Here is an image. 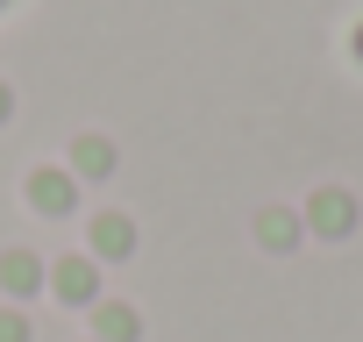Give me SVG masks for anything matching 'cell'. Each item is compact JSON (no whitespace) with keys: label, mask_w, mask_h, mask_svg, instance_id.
Listing matches in <instances>:
<instances>
[{"label":"cell","mask_w":363,"mask_h":342,"mask_svg":"<svg viewBox=\"0 0 363 342\" xmlns=\"http://www.w3.org/2000/svg\"><path fill=\"white\" fill-rule=\"evenodd\" d=\"M93 328H100V342H135V314L128 307H100Z\"/></svg>","instance_id":"cell-4"},{"label":"cell","mask_w":363,"mask_h":342,"mask_svg":"<svg viewBox=\"0 0 363 342\" xmlns=\"http://www.w3.org/2000/svg\"><path fill=\"white\" fill-rule=\"evenodd\" d=\"M57 292H65V299H93V264H86V257L57 264Z\"/></svg>","instance_id":"cell-3"},{"label":"cell","mask_w":363,"mask_h":342,"mask_svg":"<svg viewBox=\"0 0 363 342\" xmlns=\"http://www.w3.org/2000/svg\"><path fill=\"white\" fill-rule=\"evenodd\" d=\"M0 278H8L15 292H29V285H36V257H22V250H15L8 264H0Z\"/></svg>","instance_id":"cell-6"},{"label":"cell","mask_w":363,"mask_h":342,"mask_svg":"<svg viewBox=\"0 0 363 342\" xmlns=\"http://www.w3.org/2000/svg\"><path fill=\"white\" fill-rule=\"evenodd\" d=\"M0 342H29V328H22V314H0Z\"/></svg>","instance_id":"cell-8"},{"label":"cell","mask_w":363,"mask_h":342,"mask_svg":"<svg viewBox=\"0 0 363 342\" xmlns=\"http://www.w3.org/2000/svg\"><path fill=\"white\" fill-rule=\"evenodd\" d=\"M313 228H320V236H349V228H356V200H349V193H320V200H313Z\"/></svg>","instance_id":"cell-1"},{"label":"cell","mask_w":363,"mask_h":342,"mask_svg":"<svg viewBox=\"0 0 363 342\" xmlns=\"http://www.w3.org/2000/svg\"><path fill=\"white\" fill-rule=\"evenodd\" d=\"M29 200H36L43 214H65V207H72V179H57V171H36V179H29Z\"/></svg>","instance_id":"cell-2"},{"label":"cell","mask_w":363,"mask_h":342,"mask_svg":"<svg viewBox=\"0 0 363 342\" xmlns=\"http://www.w3.org/2000/svg\"><path fill=\"white\" fill-rule=\"evenodd\" d=\"M107 164H114V150H107L100 136H86V143H79V171H86V179H100Z\"/></svg>","instance_id":"cell-5"},{"label":"cell","mask_w":363,"mask_h":342,"mask_svg":"<svg viewBox=\"0 0 363 342\" xmlns=\"http://www.w3.org/2000/svg\"><path fill=\"white\" fill-rule=\"evenodd\" d=\"M93 243H100L107 257H121V250H128L135 236H128V221H100V228H93Z\"/></svg>","instance_id":"cell-7"},{"label":"cell","mask_w":363,"mask_h":342,"mask_svg":"<svg viewBox=\"0 0 363 342\" xmlns=\"http://www.w3.org/2000/svg\"><path fill=\"white\" fill-rule=\"evenodd\" d=\"M8 114H15V100H8V86H0V121H8Z\"/></svg>","instance_id":"cell-9"}]
</instances>
